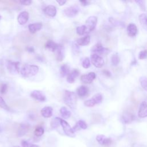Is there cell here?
<instances>
[{"label":"cell","instance_id":"6da1fadb","mask_svg":"<svg viewBox=\"0 0 147 147\" xmlns=\"http://www.w3.org/2000/svg\"><path fill=\"white\" fill-rule=\"evenodd\" d=\"M63 101L69 108H75L77 102V96L75 92L69 90H65L63 94Z\"/></svg>","mask_w":147,"mask_h":147},{"label":"cell","instance_id":"7a4b0ae2","mask_svg":"<svg viewBox=\"0 0 147 147\" xmlns=\"http://www.w3.org/2000/svg\"><path fill=\"white\" fill-rule=\"evenodd\" d=\"M38 70V67L36 65H25L20 69V73L23 77L28 78L36 75Z\"/></svg>","mask_w":147,"mask_h":147},{"label":"cell","instance_id":"3957f363","mask_svg":"<svg viewBox=\"0 0 147 147\" xmlns=\"http://www.w3.org/2000/svg\"><path fill=\"white\" fill-rule=\"evenodd\" d=\"M97 17L95 16H90L86 21V34H88L94 30L96 27L97 24Z\"/></svg>","mask_w":147,"mask_h":147},{"label":"cell","instance_id":"277c9868","mask_svg":"<svg viewBox=\"0 0 147 147\" xmlns=\"http://www.w3.org/2000/svg\"><path fill=\"white\" fill-rule=\"evenodd\" d=\"M6 68L8 71L12 74H17L20 72V63L18 61H7L6 63Z\"/></svg>","mask_w":147,"mask_h":147},{"label":"cell","instance_id":"5b68a950","mask_svg":"<svg viewBox=\"0 0 147 147\" xmlns=\"http://www.w3.org/2000/svg\"><path fill=\"white\" fill-rule=\"evenodd\" d=\"M92 64L96 68H101L104 65L105 61L98 54L93 53L90 57Z\"/></svg>","mask_w":147,"mask_h":147},{"label":"cell","instance_id":"8992f818","mask_svg":"<svg viewBox=\"0 0 147 147\" xmlns=\"http://www.w3.org/2000/svg\"><path fill=\"white\" fill-rule=\"evenodd\" d=\"M60 125L62 126L63 130L65 135L70 137H75V132L67 121L61 119L60 121Z\"/></svg>","mask_w":147,"mask_h":147},{"label":"cell","instance_id":"52a82bcc","mask_svg":"<svg viewBox=\"0 0 147 147\" xmlns=\"http://www.w3.org/2000/svg\"><path fill=\"white\" fill-rule=\"evenodd\" d=\"M79 11V7L77 5H73L66 7L64 10V14L68 17H74Z\"/></svg>","mask_w":147,"mask_h":147},{"label":"cell","instance_id":"ba28073f","mask_svg":"<svg viewBox=\"0 0 147 147\" xmlns=\"http://www.w3.org/2000/svg\"><path fill=\"white\" fill-rule=\"evenodd\" d=\"M92 52L96 54H107L109 52V50L107 48L103 47L102 44L98 42L95 44L91 49Z\"/></svg>","mask_w":147,"mask_h":147},{"label":"cell","instance_id":"9c48e42d","mask_svg":"<svg viewBox=\"0 0 147 147\" xmlns=\"http://www.w3.org/2000/svg\"><path fill=\"white\" fill-rule=\"evenodd\" d=\"M96 75L94 72H90L87 74L82 75L80 77V80L82 83L85 84H89L92 82V81L95 79Z\"/></svg>","mask_w":147,"mask_h":147},{"label":"cell","instance_id":"30bf717a","mask_svg":"<svg viewBox=\"0 0 147 147\" xmlns=\"http://www.w3.org/2000/svg\"><path fill=\"white\" fill-rule=\"evenodd\" d=\"M30 96L35 100L40 102H44L46 100L45 95L40 90H34L32 91L30 93Z\"/></svg>","mask_w":147,"mask_h":147},{"label":"cell","instance_id":"8fae6325","mask_svg":"<svg viewBox=\"0 0 147 147\" xmlns=\"http://www.w3.org/2000/svg\"><path fill=\"white\" fill-rule=\"evenodd\" d=\"M54 52L55 53L56 59L58 61H61L64 59L65 57V51L63 45L59 44V47Z\"/></svg>","mask_w":147,"mask_h":147},{"label":"cell","instance_id":"7c38bea8","mask_svg":"<svg viewBox=\"0 0 147 147\" xmlns=\"http://www.w3.org/2000/svg\"><path fill=\"white\" fill-rule=\"evenodd\" d=\"M29 19V13L26 11H23L21 12L17 16L18 22L20 25L25 24Z\"/></svg>","mask_w":147,"mask_h":147},{"label":"cell","instance_id":"4fadbf2b","mask_svg":"<svg viewBox=\"0 0 147 147\" xmlns=\"http://www.w3.org/2000/svg\"><path fill=\"white\" fill-rule=\"evenodd\" d=\"M30 126L27 123H21L17 130V136L18 137H22L25 136L29 130Z\"/></svg>","mask_w":147,"mask_h":147},{"label":"cell","instance_id":"5bb4252c","mask_svg":"<svg viewBox=\"0 0 147 147\" xmlns=\"http://www.w3.org/2000/svg\"><path fill=\"white\" fill-rule=\"evenodd\" d=\"M44 12L45 15H47L49 17H53L56 16L57 10H56V8L55 6L48 5L44 8Z\"/></svg>","mask_w":147,"mask_h":147},{"label":"cell","instance_id":"9a60e30c","mask_svg":"<svg viewBox=\"0 0 147 147\" xmlns=\"http://www.w3.org/2000/svg\"><path fill=\"white\" fill-rule=\"evenodd\" d=\"M138 115L140 118L147 117V103L145 101H143L139 108Z\"/></svg>","mask_w":147,"mask_h":147},{"label":"cell","instance_id":"2e32d148","mask_svg":"<svg viewBox=\"0 0 147 147\" xmlns=\"http://www.w3.org/2000/svg\"><path fill=\"white\" fill-rule=\"evenodd\" d=\"M79 75V71L78 69H74L68 74L67 76V81L69 83H73L76 78H77Z\"/></svg>","mask_w":147,"mask_h":147},{"label":"cell","instance_id":"e0dca14e","mask_svg":"<svg viewBox=\"0 0 147 147\" xmlns=\"http://www.w3.org/2000/svg\"><path fill=\"white\" fill-rule=\"evenodd\" d=\"M134 119V115L129 111H125L122 115V120L125 123H130Z\"/></svg>","mask_w":147,"mask_h":147},{"label":"cell","instance_id":"ac0fdd59","mask_svg":"<svg viewBox=\"0 0 147 147\" xmlns=\"http://www.w3.org/2000/svg\"><path fill=\"white\" fill-rule=\"evenodd\" d=\"M88 88L86 86H80L76 89V94L81 98L86 97L88 94Z\"/></svg>","mask_w":147,"mask_h":147},{"label":"cell","instance_id":"d6986e66","mask_svg":"<svg viewBox=\"0 0 147 147\" xmlns=\"http://www.w3.org/2000/svg\"><path fill=\"white\" fill-rule=\"evenodd\" d=\"M127 33L129 36L134 37L138 33V29L136 25L134 24H130L127 27Z\"/></svg>","mask_w":147,"mask_h":147},{"label":"cell","instance_id":"ffe728a7","mask_svg":"<svg viewBox=\"0 0 147 147\" xmlns=\"http://www.w3.org/2000/svg\"><path fill=\"white\" fill-rule=\"evenodd\" d=\"M42 27L41 22H36L34 24H30L28 25V29L31 33H34L40 30Z\"/></svg>","mask_w":147,"mask_h":147},{"label":"cell","instance_id":"44dd1931","mask_svg":"<svg viewBox=\"0 0 147 147\" xmlns=\"http://www.w3.org/2000/svg\"><path fill=\"white\" fill-rule=\"evenodd\" d=\"M53 109L50 106H45L41 110V114L44 118H49L52 115Z\"/></svg>","mask_w":147,"mask_h":147},{"label":"cell","instance_id":"7402d4cb","mask_svg":"<svg viewBox=\"0 0 147 147\" xmlns=\"http://www.w3.org/2000/svg\"><path fill=\"white\" fill-rule=\"evenodd\" d=\"M76 44L79 45L84 46L88 45L90 42V36L88 35H86L83 37L79 38L76 41Z\"/></svg>","mask_w":147,"mask_h":147},{"label":"cell","instance_id":"603a6c76","mask_svg":"<svg viewBox=\"0 0 147 147\" xmlns=\"http://www.w3.org/2000/svg\"><path fill=\"white\" fill-rule=\"evenodd\" d=\"M59 45L52 40H48L45 44V48L52 52H55L59 47Z\"/></svg>","mask_w":147,"mask_h":147},{"label":"cell","instance_id":"cb8c5ba5","mask_svg":"<svg viewBox=\"0 0 147 147\" xmlns=\"http://www.w3.org/2000/svg\"><path fill=\"white\" fill-rule=\"evenodd\" d=\"M87 127V123L83 120H79L78 121L75 125L72 127V129L74 131H76L78 130H79L80 129H86Z\"/></svg>","mask_w":147,"mask_h":147},{"label":"cell","instance_id":"d4e9b609","mask_svg":"<svg viewBox=\"0 0 147 147\" xmlns=\"http://www.w3.org/2000/svg\"><path fill=\"white\" fill-rule=\"evenodd\" d=\"M69 72H70L69 67L67 64H64L60 66V74L62 77H65L66 76H67V75Z\"/></svg>","mask_w":147,"mask_h":147},{"label":"cell","instance_id":"484cf974","mask_svg":"<svg viewBox=\"0 0 147 147\" xmlns=\"http://www.w3.org/2000/svg\"><path fill=\"white\" fill-rule=\"evenodd\" d=\"M60 113L61 114V115L62 116V117L64 119H68L70 117L71 113L70 112V111H69L67 107L63 106L60 108Z\"/></svg>","mask_w":147,"mask_h":147},{"label":"cell","instance_id":"4316f807","mask_svg":"<svg viewBox=\"0 0 147 147\" xmlns=\"http://www.w3.org/2000/svg\"><path fill=\"white\" fill-rule=\"evenodd\" d=\"M61 118L59 117H55L53 118L50 123V126L52 129H56L60 125V121Z\"/></svg>","mask_w":147,"mask_h":147},{"label":"cell","instance_id":"83f0119b","mask_svg":"<svg viewBox=\"0 0 147 147\" xmlns=\"http://www.w3.org/2000/svg\"><path fill=\"white\" fill-rule=\"evenodd\" d=\"M90 99L91 100L94 105H95L96 104H99L102 102V95L100 94H96Z\"/></svg>","mask_w":147,"mask_h":147},{"label":"cell","instance_id":"f1b7e54d","mask_svg":"<svg viewBox=\"0 0 147 147\" xmlns=\"http://www.w3.org/2000/svg\"><path fill=\"white\" fill-rule=\"evenodd\" d=\"M111 61L112 64L114 66H117L119 64L120 61V58L117 53H115L111 56Z\"/></svg>","mask_w":147,"mask_h":147},{"label":"cell","instance_id":"f546056e","mask_svg":"<svg viewBox=\"0 0 147 147\" xmlns=\"http://www.w3.org/2000/svg\"><path fill=\"white\" fill-rule=\"evenodd\" d=\"M139 21L142 26L147 28V16L146 14H141L139 16Z\"/></svg>","mask_w":147,"mask_h":147},{"label":"cell","instance_id":"4dcf8cb0","mask_svg":"<svg viewBox=\"0 0 147 147\" xmlns=\"http://www.w3.org/2000/svg\"><path fill=\"white\" fill-rule=\"evenodd\" d=\"M76 31L78 34L80 36H82L86 34V28L85 25H83L79 26H77L76 29Z\"/></svg>","mask_w":147,"mask_h":147},{"label":"cell","instance_id":"1f68e13d","mask_svg":"<svg viewBox=\"0 0 147 147\" xmlns=\"http://www.w3.org/2000/svg\"><path fill=\"white\" fill-rule=\"evenodd\" d=\"M44 133V129L42 126H37L34 131V134L37 137H40Z\"/></svg>","mask_w":147,"mask_h":147},{"label":"cell","instance_id":"d6a6232c","mask_svg":"<svg viewBox=\"0 0 147 147\" xmlns=\"http://www.w3.org/2000/svg\"><path fill=\"white\" fill-rule=\"evenodd\" d=\"M106 138V137L104 135H102V134H99L96 137V141L101 145H103V144L105 141Z\"/></svg>","mask_w":147,"mask_h":147},{"label":"cell","instance_id":"836d02e7","mask_svg":"<svg viewBox=\"0 0 147 147\" xmlns=\"http://www.w3.org/2000/svg\"><path fill=\"white\" fill-rule=\"evenodd\" d=\"M140 83L142 88L147 91V78L146 77L141 78Z\"/></svg>","mask_w":147,"mask_h":147},{"label":"cell","instance_id":"e575fe53","mask_svg":"<svg viewBox=\"0 0 147 147\" xmlns=\"http://www.w3.org/2000/svg\"><path fill=\"white\" fill-rule=\"evenodd\" d=\"M0 107L2 108V109H3L6 110H10L9 106L6 103L3 98L1 96H0Z\"/></svg>","mask_w":147,"mask_h":147},{"label":"cell","instance_id":"d590c367","mask_svg":"<svg viewBox=\"0 0 147 147\" xmlns=\"http://www.w3.org/2000/svg\"><path fill=\"white\" fill-rule=\"evenodd\" d=\"M82 66L84 68H88L90 67V60L88 57H85L82 61Z\"/></svg>","mask_w":147,"mask_h":147},{"label":"cell","instance_id":"8d00e7d4","mask_svg":"<svg viewBox=\"0 0 147 147\" xmlns=\"http://www.w3.org/2000/svg\"><path fill=\"white\" fill-rule=\"evenodd\" d=\"M7 90V85L6 83H1L0 84V94H4Z\"/></svg>","mask_w":147,"mask_h":147},{"label":"cell","instance_id":"74e56055","mask_svg":"<svg viewBox=\"0 0 147 147\" xmlns=\"http://www.w3.org/2000/svg\"><path fill=\"white\" fill-rule=\"evenodd\" d=\"M138 58L140 59H145L147 58V50L145 49L140 51L138 55Z\"/></svg>","mask_w":147,"mask_h":147},{"label":"cell","instance_id":"f35d334b","mask_svg":"<svg viewBox=\"0 0 147 147\" xmlns=\"http://www.w3.org/2000/svg\"><path fill=\"white\" fill-rule=\"evenodd\" d=\"M136 2L138 4V5L140 6L141 10H143L144 11L145 10V5L144 1H136Z\"/></svg>","mask_w":147,"mask_h":147},{"label":"cell","instance_id":"ab89813d","mask_svg":"<svg viewBox=\"0 0 147 147\" xmlns=\"http://www.w3.org/2000/svg\"><path fill=\"white\" fill-rule=\"evenodd\" d=\"M32 1L31 0H22V1H20V3L23 5H26V6H28L30 5L32 3Z\"/></svg>","mask_w":147,"mask_h":147},{"label":"cell","instance_id":"60d3db41","mask_svg":"<svg viewBox=\"0 0 147 147\" xmlns=\"http://www.w3.org/2000/svg\"><path fill=\"white\" fill-rule=\"evenodd\" d=\"M21 145L22 147H29V143L26 140H22L21 141Z\"/></svg>","mask_w":147,"mask_h":147},{"label":"cell","instance_id":"b9f144b4","mask_svg":"<svg viewBox=\"0 0 147 147\" xmlns=\"http://www.w3.org/2000/svg\"><path fill=\"white\" fill-rule=\"evenodd\" d=\"M103 74L105 75H106V76H107V77H110L111 76L110 72L109 71H108V70H106V69H105V70L103 71Z\"/></svg>","mask_w":147,"mask_h":147},{"label":"cell","instance_id":"7bdbcfd3","mask_svg":"<svg viewBox=\"0 0 147 147\" xmlns=\"http://www.w3.org/2000/svg\"><path fill=\"white\" fill-rule=\"evenodd\" d=\"M56 2L59 3V5L60 6H62V5H64L67 2V1H65V0H59V1H57V0Z\"/></svg>","mask_w":147,"mask_h":147},{"label":"cell","instance_id":"ee69618b","mask_svg":"<svg viewBox=\"0 0 147 147\" xmlns=\"http://www.w3.org/2000/svg\"><path fill=\"white\" fill-rule=\"evenodd\" d=\"M82 6H87L89 4L90 2L88 1H79Z\"/></svg>","mask_w":147,"mask_h":147},{"label":"cell","instance_id":"f6af8a7d","mask_svg":"<svg viewBox=\"0 0 147 147\" xmlns=\"http://www.w3.org/2000/svg\"><path fill=\"white\" fill-rule=\"evenodd\" d=\"M26 51L28 52H30V53H32V52H34V49L33 48V47H27L26 48Z\"/></svg>","mask_w":147,"mask_h":147},{"label":"cell","instance_id":"bcb514c9","mask_svg":"<svg viewBox=\"0 0 147 147\" xmlns=\"http://www.w3.org/2000/svg\"><path fill=\"white\" fill-rule=\"evenodd\" d=\"M29 147H40V146L38 145H36V144H29Z\"/></svg>","mask_w":147,"mask_h":147},{"label":"cell","instance_id":"7dc6e473","mask_svg":"<svg viewBox=\"0 0 147 147\" xmlns=\"http://www.w3.org/2000/svg\"><path fill=\"white\" fill-rule=\"evenodd\" d=\"M2 131V128H1V127L0 126V132H1Z\"/></svg>","mask_w":147,"mask_h":147},{"label":"cell","instance_id":"c3c4849f","mask_svg":"<svg viewBox=\"0 0 147 147\" xmlns=\"http://www.w3.org/2000/svg\"><path fill=\"white\" fill-rule=\"evenodd\" d=\"M14 147H20V146H14Z\"/></svg>","mask_w":147,"mask_h":147},{"label":"cell","instance_id":"681fc988","mask_svg":"<svg viewBox=\"0 0 147 147\" xmlns=\"http://www.w3.org/2000/svg\"><path fill=\"white\" fill-rule=\"evenodd\" d=\"M1 16H0V20H1Z\"/></svg>","mask_w":147,"mask_h":147}]
</instances>
